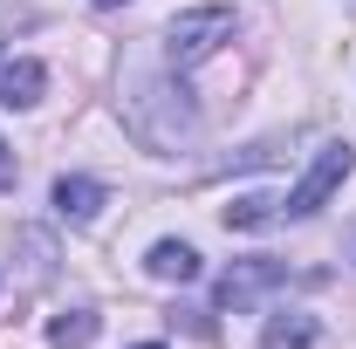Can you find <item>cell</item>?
Wrapping results in <instances>:
<instances>
[{"label": "cell", "instance_id": "6da1fadb", "mask_svg": "<svg viewBox=\"0 0 356 349\" xmlns=\"http://www.w3.org/2000/svg\"><path fill=\"white\" fill-rule=\"evenodd\" d=\"M220 42H233V14L226 7H192V14H178L172 28H165V62L172 69H192V62H206Z\"/></svg>", "mask_w": 356, "mask_h": 349}, {"label": "cell", "instance_id": "7a4b0ae2", "mask_svg": "<svg viewBox=\"0 0 356 349\" xmlns=\"http://www.w3.org/2000/svg\"><path fill=\"white\" fill-rule=\"evenodd\" d=\"M350 172H356V151H350V144H322V151H315V165L302 172V185L281 199V219H309V213H322V206H329V192H336Z\"/></svg>", "mask_w": 356, "mask_h": 349}, {"label": "cell", "instance_id": "3957f363", "mask_svg": "<svg viewBox=\"0 0 356 349\" xmlns=\"http://www.w3.org/2000/svg\"><path fill=\"white\" fill-rule=\"evenodd\" d=\"M267 288H288V267L281 261H240L220 281V308H254V295H267Z\"/></svg>", "mask_w": 356, "mask_h": 349}, {"label": "cell", "instance_id": "277c9868", "mask_svg": "<svg viewBox=\"0 0 356 349\" xmlns=\"http://www.w3.org/2000/svg\"><path fill=\"white\" fill-rule=\"evenodd\" d=\"M55 213L69 219V226H89V219L103 213V185L96 178H55Z\"/></svg>", "mask_w": 356, "mask_h": 349}, {"label": "cell", "instance_id": "5b68a950", "mask_svg": "<svg viewBox=\"0 0 356 349\" xmlns=\"http://www.w3.org/2000/svg\"><path fill=\"white\" fill-rule=\"evenodd\" d=\"M42 89H48V69H42V62H7V69H0V103H7V110L42 103Z\"/></svg>", "mask_w": 356, "mask_h": 349}, {"label": "cell", "instance_id": "8992f818", "mask_svg": "<svg viewBox=\"0 0 356 349\" xmlns=\"http://www.w3.org/2000/svg\"><path fill=\"white\" fill-rule=\"evenodd\" d=\"M315 336H322V329H315V315H302V308H281V315L267 322L261 343H267V349H309Z\"/></svg>", "mask_w": 356, "mask_h": 349}, {"label": "cell", "instance_id": "52a82bcc", "mask_svg": "<svg viewBox=\"0 0 356 349\" xmlns=\"http://www.w3.org/2000/svg\"><path fill=\"white\" fill-rule=\"evenodd\" d=\"M151 274H158V281H192V274H199V254H192V247H185V240H158V247H151Z\"/></svg>", "mask_w": 356, "mask_h": 349}, {"label": "cell", "instance_id": "ba28073f", "mask_svg": "<svg viewBox=\"0 0 356 349\" xmlns=\"http://www.w3.org/2000/svg\"><path fill=\"white\" fill-rule=\"evenodd\" d=\"M89 336H96V315H89V308H76V315H55V329H48V343H55V349H83Z\"/></svg>", "mask_w": 356, "mask_h": 349}, {"label": "cell", "instance_id": "9c48e42d", "mask_svg": "<svg viewBox=\"0 0 356 349\" xmlns=\"http://www.w3.org/2000/svg\"><path fill=\"white\" fill-rule=\"evenodd\" d=\"M0 185H14V151L0 144Z\"/></svg>", "mask_w": 356, "mask_h": 349}, {"label": "cell", "instance_id": "30bf717a", "mask_svg": "<svg viewBox=\"0 0 356 349\" xmlns=\"http://www.w3.org/2000/svg\"><path fill=\"white\" fill-rule=\"evenodd\" d=\"M137 349H165V343H137Z\"/></svg>", "mask_w": 356, "mask_h": 349}]
</instances>
